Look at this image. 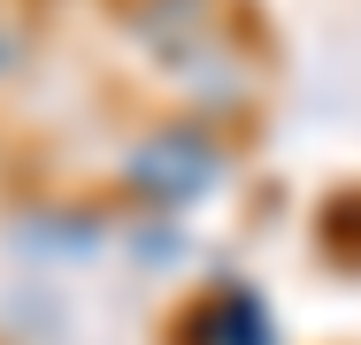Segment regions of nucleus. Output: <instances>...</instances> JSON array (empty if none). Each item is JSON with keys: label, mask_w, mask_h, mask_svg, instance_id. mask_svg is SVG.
<instances>
[{"label": "nucleus", "mask_w": 361, "mask_h": 345, "mask_svg": "<svg viewBox=\"0 0 361 345\" xmlns=\"http://www.w3.org/2000/svg\"><path fill=\"white\" fill-rule=\"evenodd\" d=\"M208 169H216V161H208V146H185V153H169V161H161V153L146 161V177H154L161 192H185V177H208Z\"/></svg>", "instance_id": "1"}]
</instances>
